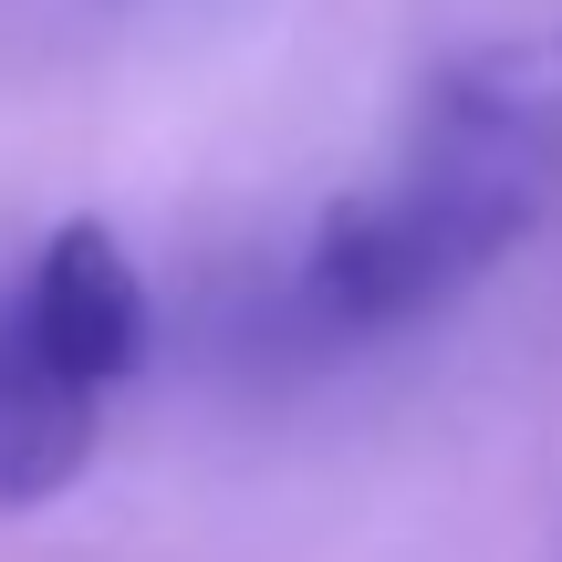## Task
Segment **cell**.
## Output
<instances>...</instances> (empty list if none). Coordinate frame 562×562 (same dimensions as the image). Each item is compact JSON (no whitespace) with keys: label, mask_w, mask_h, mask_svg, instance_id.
Returning <instances> with one entry per match:
<instances>
[{"label":"cell","mask_w":562,"mask_h":562,"mask_svg":"<svg viewBox=\"0 0 562 562\" xmlns=\"http://www.w3.org/2000/svg\"><path fill=\"white\" fill-rule=\"evenodd\" d=\"M531 229L542 220H531L521 199H501L490 178H469L438 146H406L396 178H375V188L323 209V229L292 250V271L271 281L250 344H261L271 364L375 355V344L438 323L459 292H480Z\"/></svg>","instance_id":"cell-1"},{"label":"cell","mask_w":562,"mask_h":562,"mask_svg":"<svg viewBox=\"0 0 562 562\" xmlns=\"http://www.w3.org/2000/svg\"><path fill=\"white\" fill-rule=\"evenodd\" d=\"M157 313L104 220H63L0 281V521L83 480L104 396L146 364Z\"/></svg>","instance_id":"cell-2"},{"label":"cell","mask_w":562,"mask_h":562,"mask_svg":"<svg viewBox=\"0 0 562 562\" xmlns=\"http://www.w3.org/2000/svg\"><path fill=\"white\" fill-rule=\"evenodd\" d=\"M417 146L459 157L469 178H490L531 220H552L562 209V32L490 42V53L448 63L417 115Z\"/></svg>","instance_id":"cell-3"}]
</instances>
